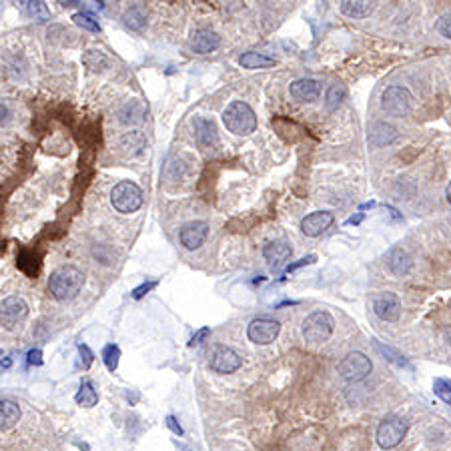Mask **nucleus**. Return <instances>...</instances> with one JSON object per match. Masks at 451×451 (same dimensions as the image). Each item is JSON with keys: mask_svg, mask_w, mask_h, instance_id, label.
<instances>
[{"mask_svg": "<svg viewBox=\"0 0 451 451\" xmlns=\"http://www.w3.org/2000/svg\"><path fill=\"white\" fill-rule=\"evenodd\" d=\"M445 197H448V203L451 205V183L448 185V189H445Z\"/></svg>", "mask_w": 451, "mask_h": 451, "instance_id": "obj_42", "label": "nucleus"}, {"mask_svg": "<svg viewBox=\"0 0 451 451\" xmlns=\"http://www.w3.org/2000/svg\"><path fill=\"white\" fill-rule=\"evenodd\" d=\"M263 257L271 265H281L283 261H287L289 257H291V247L285 241H271L263 249Z\"/></svg>", "mask_w": 451, "mask_h": 451, "instance_id": "obj_19", "label": "nucleus"}, {"mask_svg": "<svg viewBox=\"0 0 451 451\" xmlns=\"http://www.w3.org/2000/svg\"><path fill=\"white\" fill-rule=\"evenodd\" d=\"M84 285V273L73 265L59 267L50 279H48V291L59 301H70L81 293Z\"/></svg>", "mask_w": 451, "mask_h": 451, "instance_id": "obj_1", "label": "nucleus"}, {"mask_svg": "<svg viewBox=\"0 0 451 451\" xmlns=\"http://www.w3.org/2000/svg\"><path fill=\"white\" fill-rule=\"evenodd\" d=\"M381 108L390 117H405L413 108V97L405 86L393 84L387 86L381 95Z\"/></svg>", "mask_w": 451, "mask_h": 451, "instance_id": "obj_5", "label": "nucleus"}, {"mask_svg": "<svg viewBox=\"0 0 451 451\" xmlns=\"http://www.w3.org/2000/svg\"><path fill=\"white\" fill-rule=\"evenodd\" d=\"M227 131L239 137H247L257 128V115L245 101H233L223 113Z\"/></svg>", "mask_w": 451, "mask_h": 451, "instance_id": "obj_2", "label": "nucleus"}, {"mask_svg": "<svg viewBox=\"0 0 451 451\" xmlns=\"http://www.w3.org/2000/svg\"><path fill=\"white\" fill-rule=\"evenodd\" d=\"M219 46H221V37L211 28H199L191 39V48L197 55H209V52L217 50Z\"/></svg>", "mask_w": 451, "mask_h": 451, "instance_id": "obj_16", "label": "nucleus"}, {"mask_svg": "<svg viewBox=\"0 0 451 451\" xmlns=\"http://www.w3.org/2000/svg\"><path fill=\"white\" fill-rule=\"evenodd\" d=\"M111 203L119 213L131 215L143 207V191L133 181H121L111 193Z\"/></svg>", "mask_w": 451, "mask_h": 451, "instance_id": "obj_4", "label": "nucleus"}, {"mask_svg": "<svg viewBox=\"0 0 451 451\" xmlns=\"http://www.w3.org/2000/svg\"><path fill=\"white\" fill-rule=\"evenodd\" d=\"M371 370H373L371 359L361 351H351L337 363V373L345 381H361L370 375Z\"/></svg>", "mask_w": 451, "mask_h": 451, "instance_id": "obj_6", "label": "nucleus"}, {"mask_svg": "<svg viewBox=\"0 0 451 451\" xmlns=\"http://www.w3.org/2000/svg\"><path fill=\"white\" fill-rule=\"evenodd\" d=\"M433 391H435V395H437L441 401H445L448 405H451V379L437 377V379L433 381Z\"/></svg>", "mask_w": 451, "mask_h": 451, "instance_id": "obj_29", "label": "nucleus"}, {"mask_svg": "<svg viewBox=\"0 0 451 451\" xmlns=\"http://www.w3.org/2000/svg\"><path fill=\"white\" fill-rule=\"evenodd\" d=\"M193 133H195V141L203 148V151H211L217 148L219 144V135H217V126L211 119L207 117H195L193 119Z\"/></svg>", "mask_w": 451, "mask_h": 451, "instance_id": "obj_12", "label": "nucleus"}, {"mask_svg": "<svg viewBox=\"0 0 451 451\" xmlns=\"http://www.w3.org/2000/svg\"><path fill=\"white\" fill-rule=\"evenodd\" d=\"M82 62L90 68V70H104L108 66V59L104 55L103 50H88L84 57H82Z\"/></svg>", "mask_w": 451, "mask_h": 451, "instance_id": "obj_27", "label": "nucleus"}, {"mask_svg": "<svg viewBox=\"0 0 451 451\" xmlns=\"http://www.w3.org/2000/svg\"><path fill=\"white\" fill-rule=\"evenodd\" d=\"M75 401L81 405V407H95L97 401H99V393L95 390V385L90 381H82L81 387L75 395Z\"/></svg>", "mask_w": 451, "mask_h": 451, "instance_id": "obj_25", "label": "nucleus"}, {"mask_svg": "<svg viewBox=\"0 0 451 451\" xmlns=\"http://www.w3.org/2000/svg\"><path fill=\"white\" fill-rule=\"evenodd\" d=\"M28 8L32 15H44V4L42 2H28Z\"/></svg>", "mask_w": 451, "mask_h": 451, "instance_id": "obj_39", "label": "nucleus"}, {"mask_svg": "<svg viewBox=\"0 0 451 451\" xmlns=\"http://www.w3.org/2000/svg\"><path fill=\"white\" fill-rule=\"evenodd\" d=\"M397 128L390 123H373L370 128V143L373 146H385L395 141Z\"/></svg>", "mask_w": 451, "mask_h": 451, "instance_id": "obj_18", "label": "nucleus"}, {"mask_svg": "<svg viewBox=\"0 0 451 451\" xmlns=\"http://www.w3.org/2000/svg\"><path fill=\"white\" fill-rule=\"evenodd\" d=\"M144 115H146V106H144L141 101H131V103H126L123 108H121V113H119V121H121L123 124L141 123Z\"/></svg>", "mask_w": 451, "mask_h": 451, "instance_id": "obj_24", "label": "nucleus"}, {"mask_svg": "<svg viewBox=\"0 0 451 451\" xmlns=\"http://www.w3.org/2000/svg\"><path fill=\"white\" fill-rule=\"evenodd\" d=\"M207 235H209V225L205 221H193V223H186L181 233H179V239L185 249L189 251H195L205 243Z\"/></svg>", "mask_w": 451, "mask_h": 451, "instance_id": "obj_13", "label": "nucleus"}, {"mask_svg": "<svg viewBox=\"0 0 451 451\" xmlns=\"http://www.w3.org/2000/svg\"><path fill=\"white\" fill-rule=\"evenodd\" d=\"M26 317H28V305L21 297L12 295L0 303V325H4V329L12 331V329L21 327Z\"/></svg>", "mask_w": 451, "mask_h": 451, "instance_id": "obj_9", "label": "nucleus"}, {"mask_svg": "<svg viewBox=\"0 0 451 451\" xmlns=\"http://www.w3.org/2000/svg\"><path fill=\"white\" fill-rule=\"evenodd\" d=\"M73 21L75 24H79L82 26L84 30H90V32H101V26H99V22L95 21L90 15H84V12H77L75 17H73Z\"/></svg>", "mask_w": 451, "mask_h": 451, "instance_id": "obj_30", "label": "nucleus"}, {"mask_svg": "<svg viewBox=\"0 0 451 451\" xmlns=\"http://www.w3.org/2000/svg\"><path fill=\"white\" fill-rule=\"evenodd\" d=\"M345 95H347V90H345V86H343V84H339V82L331 84V86L327 88V95H325V108H327V113L337 111V108H339V104L343 103Z\"/></svg>", "mask_w": 451, "mask_h": 451, "instance_id": "obj_26", "label": "nucleus"}, {"mask_svg": "<svg viewBox=\"0 0 451 451\" xmlns=\"http://www.w3.org/2000/svg\"><path fill=\"white\" fill-rule=\"evenodd\" d=\"M387 267H390V271L393 275H405L411 269L410 255L403 249H399V247L391 249L390 255H387Z\"/></svg>", "mask_w": 451, "mask_h": 451, "instance_id": "obj_22", "label": "nucleus"}, {"mask_svg": "<svg viewBox=\"0 0 451 451\" xmlns=\"http://www.w3.org/2000/svg\"><path fill=\"white\" fill-rule=\"evenodd\" d=\"M363 221V215H359V217H351L349 219V225H357V223H361Z\"/></svg>", "mask_w": 451, "mask_h": 451, "instance_id": "obj_41", "label": "nucleus"}, {"mask_svg": "<svg viewBox=\"0 0 451 451\" xmlns=\"http://www.w3.org/2000/svg\"><path fill=\"white\" fill-rule=\"evenodd\" d=\"M209 335H211V329H209V327L199 329V331H197V333H195V335L191 337V341H189V345H191V347H195V345H201V343L205 341V339H207V337H209Z\"/></svg>", "mask_w": 451, "mask_h": 451, "instance_id": "obj_34", "label": "nucleus"}, {"mask_svg": "<svg viewBox=\"0 0 451 451\" xmlns=\"http://www.w3.org/2000/svg\"><path fill=\"white\" fill-rule=\"evenodd\" d=\"M377 349L385 355V359H390V361H393V363H397L399 367H410V363H407V359H405L403 355L393 353L390 347H383V345H379V343H377Z\"/></svg>", "mask_w": 451, "mask_h": 451, "instance_id": "obj_31", "label": "nucleus"}, {"mask_svg": "<svg viewBox=\"0 0 451 451\" xmlns=\"http://www.w3.org/2000/svg\"><path fill=\"white\" fill-rule=\"evenodd\" d=\"M405 433H407V421L403 417L390 415L377 428V443L383 450H393L403 441Z\"/></svg>", "mask_w": 451, "mask_h": 451, "instance_id": "obj_7", "label": "nucleus"}, {"mask_svg": "<svg viewBox=\"0 0 451 451\" xmlns=\"http://www.w3.org/2000/svg\"><path fill=\"white\" fill-rule=\"evenodd\" d=\"M6 119H8V111H6V106L0 104V123H4Z\"/></svg>", "mask_w": 451, "mask_h": 451, "instance_id": "obj_40", "label": "nucleus"}, {"mask_svg": "<svg viewBox=\"0 0 451 451\" xmlns=\"http://www.w3.org/2000/svg\"><path fill=\"white\" fill-rule=\"evenodd\" d=\"M289 93L299 103H313L321 95V84L315 79H297V81L291 82Z\"/></svg>", "mask_w": 451, "mask_h": 451, "instance_id": "obj_15", "label": "nucleus"}, {"mask_svg": "<svg viewBox=\"0 0 451 451\" xmlns=\"http://www.w3.org/2000/svg\"><path fill=\"white\" fill-rule=\"evenodd\" d=\"M21 419V407L19 403L10 399H0V431L10 430Z\"/></svg>", "mask_w": 451, "mask_h": 451, "instance_id": "obj_21", "label": "nucleus"}, {"mask_svg": "<svg viewBox=\"0 0 451 451\" xmlns=\"http://www.w3.org/2000/svg\"><path fill=\"white\" fill-rule=\"evenodd\" d=\"M317 261V257L315 255H307V257H303V259H299L297 263H291V265L287 267V271L291 273V271H297L299 267H305V265H311V263H315Z\"/></svg>", "mask_w": 451, "mask_h": 451, "instance_id": "obj_38", "label": "nucleus"}, {"mask_svg": "<svg viewBox=\"0 0 451 451\" xmlns=\"http://www.w3.org/2000/svg\"><path fill=\"white\" fill-rule=\"evenodd\" d=\"M339 10L349 19H367L375 10V2L370 0H345L339 4Z\"/></svg>", "mask_w": 451, "mask_h": 451, "instance_id": "obj_17", "label": "nucleus"}, {"mask_svg": "<svg viewBox=\"0 0 451 451\" xmlns=\"http://www.w3.org/2000/svg\"><path fill=\"white\" fill-rule=\"evenodd\" d=\"M435 30L441 35V37H445V39H450L451 41V15H443L437 24H435Z\"/></svg>", "mask_w": 451, "mask_h": 451, "instance_id": "obj_32", "label": "nucleus"}, {"mask_svg": "<svg viewBox=\"0 0 451 451\" xmlns=\"http://www.w3.org/2000/svg\"><path fill=\"white\" fill-rule=\"evenodd\" d=\"M103 361L104 365H106V370L111 371V373H115L117 367H119V361H121V349H119V345H115V343L106 345L103 349Z\"/></svg>", "mask_w": 451, "mask_h": 451, "instance_id": "obj_28", "label": "nucleus"}, {"mask_svg": "<svg viewBox=\"0 0 451 451\" xmlns=\"http://www.w3.org/2000/svg\"><path fill=\"white\" fill-rule=\"evenodd\" d=\"M79 353H81V363H82V370H88L90 365H93V361H95V355H93V351L88 345H79Z\"/></svg>", "mask_w": 451, "mask_h": 451, "instance_id": "obj_33", "label": "nucleus"}, {"mask_svg": "<svg viewBox=\"0 0 451 451\" xmlns=\"http://www.w3.org/2000/svg\"><path fill=\"white\" fill-rule=\"evenodd\" d=\"M155 287H157V281H148V283H143V285H139V287L133 291V297H135V299H143L144 295H146L151 289H155Z\"/></svg>", "mask_w": 451, "mask_h": 451, "instance_id": "obj_37", "label": "nucleus"}, {"mask_svg": "<svg viewBox=\"0 0 451 451\" xmlns=\"http://www.w3.org/2000/svg\"><path fill=\"white\" fill-rule=\"evenodd\" d=\"M333 329H335V321H333L331 313L319 309V311H313L305 317L301 333L309 343H323L331 337Z\"/></svg>", "mask_w": 451, "mask_h": 451, "instance_id": "obj_3", "label": "nucleus"}, {"mask_svg": "<svg viewBox=\"0 0 451 451\" xmlns=\"http://www.w3.org/2000/svg\"><path fill=\"white\" fill-rule=\"evenodd\" d=\"M123 22L126 28H131L135 32L143 30L144 24H146V8L143 4H135V6L126 8V12L123 15Z\"/></svg>", "mask_w": 451, "mask_h": 451, "instance_id": "obj_23", "label": "nucleus"}, {"mask_svg": "<svg viewBox=\"0 0 451 451\" xmlns=\"http://www.w3.org/2000/svg\"><path fill=\"white\" fill-rule=\"evenodd\" d=\"M209 365L211 370L217 373H235L243 365L241 355L235 349L227 347V345H213L209 351Z\"/></svg>", "mask_w": 451, "mask_h": 451, "instance_id": "obj_8", "label": "nucleus"}, {"mask_svg": "<svg viewBox=\"0 0 451 451\" xmlns=\"http://www.w3.org/2000/svg\"><path fill=\"white\" fill-rule=\"evenodd\" d=\"M239 64H241L243 68L255 70V68H269V66H275L277 61H275L273 57L265 55V52L249 50V52H243V55L239 57Z\"/></svg>", "mask_w": 451, "mask_h": 451, "instance_id": "obj_20", "label": "nucleus"}, {"mask_svg": "<svg viewBox=\"0 0 451 451\" xmlns=\"http://www.w3.org/2000/svg\"><path fill=\"white\" fill-rule=\"evenodd\" d=\"M331 225H333V213H329V211H315V213H311V215H307L301 221V233L307 235V237H319Z\"/></svg>", "mask_w": 451, "mask_h": 451, "instance_id": "obj_14", "label": "nucleus"}, {"mask_svg": "<svg viewBox=\"0 0 451 451\" xmlns=\"http://www.w3.org/2000/svg\"><path fill=\"white\" fill-rule=\"evenodd\" d=\"M164 423H166V428L173 431L175 435H183L185 431H183V428H181V423L177 421V417H173V415H166V419H164Z\"/></svg>", "mask_w": 451, "mask_h": 451, "instance_id": "obj_36", "label": "nucleus"}, {"mask_svg": "<svg viewBox=\"0 0 451 451\" xmlns=\"http://www.w3.org/2000/svg\"><path fill=\"white\" fill-rule=\"evenodd\" d=\"M281 331V323L277 319L271 317H257L249 323L247 335L253 343L257 345H269L271 341H275V337Z\"/></svg>", "mask_w": 451, "mask_h": 451, "instance_id": "obj_10", "label": "nucleus"}, {"mask_svg": "<svg viewBox=\"0 0 451 451\" xmlns=\"http://www.w3.org/2000/svg\"><path fill=\"white\" fill-rule=\"evenodd\" d=\"M373 311H375V315H377L379 319L393 323V321H397L399 315H401V301H399V297H397L395 293L383 291V293H379V295L373 299Z\"/></svg>", "mask_w": 451, "mask_h": 451, "instance_id": "obj_11", "label": "nucleus"}, {"mask_svg": "<svg viewBox=\"0 0 451 451\" xmlns=\"http://www.w3.org/2000/svg\"><path fill=\"white\" fill-rule=\"evenodd\" d=\"M26 363H28V365H35V367H41L42 365L41 349H30V351H28V355H26Z\"/></svg>", "mask_w": 451, "mask_h": 451, "instance_id": "obj_35", "label": "nucleus"}]
</instances>
